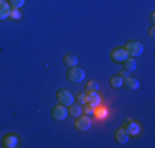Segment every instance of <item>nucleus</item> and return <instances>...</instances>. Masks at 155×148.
Instances as JSON below:
<instances>
[{"label":"nucleus","instance_id":"obj_1","mask_svg":"<svg viewBox=\"0 0 155 148\" xmlns=\"http://www.w3.org/2000/svg\"><path fill=\"white\" fill-rule=\"evenodd\" d=\"M66 77H68L71 82H83L86 79V72L84 69H81L79 66H73V68H68V72H66Z\"/></svg>","mask_w":155,"mask_h":148},{"label":"nucleus","instance_id":"obj_2","mask_svg":"<svg viewBox=\"0 0 155 148\" xmlns=\"http://www.w3.org/2000/svg\"><path fill=\"white\" fill-rule=\"evenodd\" d=\"M124 50L127 51V54L130 58H137V56H140V54L143 53V44L140 41H137V40H132V41H129L124 46Z\"/></svg>","mask_w":155,"mask_h":148},{"label":"nucleus","instance_id":"obj_3","mask_svg":"<svg viewBox=\"0 0 155 148\" xmlns=\"http://www.w3.org/2000/svg\"><path fill=\"white\" fill-rule=\"evenodd\" d=\"M74 127H76L79 132H87L91 127H93V117H89V115H84V114H81L79 117H76Z\"/></svg>","mask_w":155,"mask_h":148},{"label":"nucleus","instance_id":"obj_4","mask_svg":"<svg viewBox=\"0 0 155 148\" xmlns=\"http://www.w3.org/2000/svg\"><path fill=\"white\" fill-rule=\"evenodd\" d=\"M58 102L68 107L74 102V95H73L68 89H61V91H58Z\"/></svg>","mask_w":155,"mask_h":148},{"label":"nucleus","instance_id":"obj_5","mask_svg":"<svg viewBox=\"0 0 155 148\" xmlns=\"http://www.w3.org/2000/svg\"><path fill=\"white\" fill-rule=\"evenodd\" d=\"M124 130L127 132L129 135L137 137L139 133H140V125H139L135 120H132V118H127V120L124 122Z\"/></svg>","mask_w":155,"mask_h":148},{"label":"nucleus","instance_id":"obj_6","mask_svg":"<svg viewBox=\"0 0 155 148\" xmlns=\"http://www.w3.org/2000/svg\"><path fill=\"white\" fill-rule=\"evenodd\" d=\"M51 115H53L54 120H64L66 117H68V107L60 104V105H54L53 110H51Z\"/></svg>","mask_w":155,"mask_h":148},{"label":"nucleus","instance_id":"obj_7","mask_svg":"<svg viewBox=\"0 0 155 148\" xmlns=\"http://www.w3.org/2000/svg\"><path fill=\"white\" fill-rule=\"evenodd\" d=\"M127 56H129L127 51H125L122 46H117V48H114V50L110 51V59H112L114 63H122Z\"/></svg>","mask_w":155,"mask_h":148},{"label":"nucleus","instance_id":"obj_8","mask_svg":"<svg viewBox=\"0 0 155 148\" xmlns=\"http://www.w3.org/2000/svg\"><path fill=\"white\" fill-rule=\"evenodd\" d=\"M122 86H124L125 89H129V91H137V89L140 87V81L137 79V77H134L132 74H129L127 77H124Z\"/></svg>","mask_w":155,"mask_h":148},{"label":"nucleus","instance_id":"obj_9","mask_svg":"<svg viewBox=\"0 0 155 148\" xmlns=\"http://www.w3.org/2000/svg\"><path fill=\"white\" fill-rule=\"evenodd\" d=\"M18 145V138L13 133H7V135H3L2 138V146L3 148H15Z\"/></svg>","mask_w":155,"mask_h":148},{"label":"nucleus","instance_id":"obj_10","mask_svg":"<svg viewBox=\"0 0 155 148\" xmlns=\"http://www.w3.org/2000/svg\"><path fill=\"white\" fill-rule=\"evenodd\" d=\"M114 138H116V142L117 143H127L129 142V138H130V135H129L127 132L124 130V127H120V128H117L116 133H114Z\"/></svg>","mask_w":155,"mask_h":148},{"label":"nucleus","instance_id":"obj_11","mask_svg":"<svg viewBox=\"0 0 155 148\" xmlns=\"http://www.w3.org/2000/svg\"><path fill=\"white\" fill-rule=\"evenodd\" d=\"M10 12H12V7L7 0H0V20H7L10 17Z\"/></svg>","mask_w":155,"mask_h":148},{"label":"nucleus","instance_id":"obj_12","mask_svg":"<svg viewBox=\"0 0 155 148\" xmlns=\"http://www.w3.org/2000/svg\"><path fill=\"white\" fill-rule=\"evenodd\" d=\"M122 64H124V69L125 71H129V72H134L135 69H137V61H135V58H130V56H127L122 61Z\"/></svg>","mask_w":155,"mask_h":148},{"label":"nucleus","instance_id":"obj_13","mask_svg":"<svg viewBox=\"0 0 155 148\" xmlns=\"http://www.w3.org/2000/svg\"><path fill=\"white\" fill-rule=\"evenodd\" d=\"M86 102L96 107V105H99V104H101V95H99L97 92H87L86 91Z\"/></svg>","mask_w":155,"mask_h":148},{"label":"nucleus","instance_id":"obj_14","mask_svg":"<svg viewBox=\"0 0 155 148\" xmlns=\"http://www.w3.org/2000/svg\"><path fill=\"white\" fill-rule=\"evenodd\" d=\"M81 114H83V105H79V104H74L73 102L71 105H68V115L71 117H79Z\"/></svg>","mask_w":155,"mask_h":148},{"label":"nucleus","instance_id":"obj_15","mask_svg":"<svg viewBox=\"0 0 155 148\" xmlns=\"http://www.w3.org/2000/svg\"><path fill=\"white\" fill-rule=\"evenodd\" d=\"M63 63H64V66H68V68L78 66V58H76V54H66V56L63 58Z\"/></svg>","mask_w":155,"mask_h":148},{"label":"nucleus","instance_id":"obj_16","mask_svg":"<svg viewBox=\"0 0 155 148\" xmlns=\"http://www.w3.org/2000/svg\"><path fill=\"white\" fill-rule=\"evenodd\" d=\"M122 81H124V77H120L119 74H116V76H112V77L109 79V84H110L114 89H119L120 86H122Z\"/></svg>","mask_w":155,"mask_h":148},{"label":"nucleus","instance_id":"obj_17","mask_svg":"<svg viewBox=\"0 0 155 148\" xmlns=\"http://www.w3.org/2000/svg\"><path fill=\"white\" fill-rule=\"evenodd\" d=\"M74 102L79 104V105H84V104H86V91L78 92V94L74 95Z\"/></svg>","mask_w":155,"mask_h":148},{"label":"nucleus","instance_id":"obj_18","mask_svg":"<svg viewBox=\"0 0 155 148\" xmlns=\"http://www.w3.org/2000/svg\"><path fill=\"white\" fill-rule=\"evenodd\" d=\"M94 115L97 117V118H104L106 115H107V110H106L104 107H99V105H96V107H94Z\"/></svg>","mask_w":155,"mask_h":148},{"label":"nucleus","instance_id":"obj_19","mask_svg":"<svg viewBox=\"0 0 155 148\" xmlns=\"http://www.w3.org/2000/svg\"><path fill=\"white\" fill-rule=\"evenodd\" d=\"M83 114L84 115H89V117H93L94 115V105H91V104H84V107H83Z\"/></svg>","mask_w":155,"mask_h":148},{"label":"nucleus","instance_id":"obj_20","mask_svg":"<svg viewBox=\"0 0 155 148\" xmlns=\"http://www.w3.org/2000/svg\"><path fill=\"white\" fill-rule=\"evenodd\" d=\"M86 91L87 92H97L99 91V84L96 82V81H89V82L86 84Z\"/></svg>","mask_w":155,"mask_h":148},{"label":"nucleus","instance_id":"obj_21","mask_svg":"<svg viewBox=\"0 0 155 148\" xmlns=\"http://www.w3.org/2000/svg\"><path fill=\"white\" fill-rule=\"evenodd\" d=\"M8 3H10L12 8H21L23 3H25V0H8Z\"/></svg>","mask_w":155,"mask_h":148},{"label":"nucleus","instance_id":"obj_22","mask_svg":"<svg viewBox=\"0 0 155 148\" xmlns=\"http://www.w3.org/2000/svg\"><path fill=\"white\" fill-rule=\"evenodd\" d=\"M8 18H12V20H20V18H21L20 10H18V8H12V12H10V17H8Z\"/></svg>","mask_w":155,"mask_h":148},{"label":"nucleus","instance_id":"obj_23","mask_svg":"<svg viewBox=\"0 0 155 148\" xmlns=\"http://www.w3.org/2000/svg\"><path fill=\"white\" fill-rule=\"evenodd\" d=\"M129 74H130V72H129V71H125V69H122V71L119 72V76H120V77H127Z\"/></svg>","mask_w":155,"mask_h":148},{"label":"nucleus","instance_id":"obj_24","mask_svg":"<svg viewBox=\"0 0 155 148\" xmlns=\"http://www.w3.org/2000/svg\"><path fill=\"white\" fill-rule=\"evenodd\" d=\"M149 33H150V36H152V38H153V36H155V28L152 27V28H150V31H149Z\"/></svg>","mask_w":155,"mask_h":148}]
</instances>
